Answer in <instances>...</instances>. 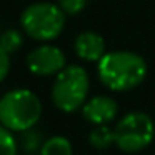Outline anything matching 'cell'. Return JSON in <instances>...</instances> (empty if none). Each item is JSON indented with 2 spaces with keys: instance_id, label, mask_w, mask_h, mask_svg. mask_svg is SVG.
<instances>
[{
  "instance_id": "obj_1",
  "label": "cell",
  "mask_w": 155,
  "mask_h": 155,
  "mask_svg": "<svg viewBox=\"0 0 155 155\" xmlns=\"http://www.w3.org/2000/svg\"><path fill=\"white\" fill-rule=\"evenodd\" d=\"M98 78L114 92H127L140 85L147 77V62L135 52H108L98 60Z\"/></svg>"
},
{
  "instance_id": "obj_2",
  "label": "cell",
  "mask_w": 155,
  "mask_h": 155,
  "mask_svg": "<svg viewBox=\"0 0 155 155\" xmlns=\"http://www.w3.org/2000/svg\"><path fill=\"white\" fill-rule=\"evenodd\" d=\"M42 117V102L28 88H14L0 98V124L12 132L34 128Z\"/></svg>"
},
{
  "instance_id": "obj_3",
  "label": "cell",
  "mask_w": 155,
  "mask_h": 155,
  "mask_svg": "<svg viewBox=\"0 0 155 155\" xmlns=\"http://www.w3.org/2000/svg\"><path fill=\"white\" fill-rule=\"evenodd\" d=\"M90 88L88 74L80 65H65L57 74L52 85V102L65 114L84 107Z\"/></svg>"
},
{
  "instance_id": "obj_4",
  "label": "cell",
  "mask_w": 155,
  "mask_h": 155,
  "mask_svg": "<svg viewBox=\"0 0 155 155\" xmlns=\"http://www.w3.org/2000/svg\"><path fill=\"white\" fill-rule=\"evenodd\" d=\"M20 25L25 34L34 40H54L65 27V12L57 4L35 2L22 12Z\"/></svg>"
},
{
  "instance_id": "obj_5",
  "label": "cell",
  "mask_w": 155,
  "mask_h": 155,
  "mask_svg": "<svg viewBox=\"0 0 155 155\" xmlns=\"http://www.w3.org/2000/svg\"><path fill=\"white\" fill-rule=\"evenodd\" d=\"M115 145L127 153L143 150L155 137V125L150 115L143 112H130L117 122L114 128Z\"/></svg>"
},
{
  "instance_id": "obj_6",
  "label": "cell",
  "mask_w": 155,
  "mask_h": 155,
  "mask_svg": "<svg viewBox=\"0 0 155 155\" xmlns=\"http://www.w3.org/2000/svg\"><path fill=\"white\" fill-rule=\"evenodd\" d=\"M65 55L58 47L50 44H44L34 48L27 55V67L34 75L48 77L57 75L62 68H65Z\"/></svg>"
},
{
  "instance_id": "obj_7",
  "label": "cell",
  "mask_w": 155,
  "mask_h": 155,
  "mask_svg": "<svg viewBox=\"0 0 155 155\" xmlns=\"http://www.w3.org/2000/svg\"><path fill=\"white\" fill-rule=\"evenodd\" d=\"M82 114H84L85 120H88L94 125H108L117 117L118 105L114 98L107 97V95H97L84 104Z\"/></svg>"
},
{
  "instance_id": "obj_8",
  "label": "cell",
  "mask_w": 155,
  "mask_h": 155,
  "mask_svg": "<svg viewBox=\"0 0 155 155\" xmlns=\"http://www.w3.org/2000/svg\"><path fill=\"white\" fill-rule=\"evenodd\" d=\"M74 48H75V54L85 62H98L107 54L104 37L95 34V32H82L75 38Z\"/></svg>"
},
{
  "instance_id": "obj_9",
  "label": "cell",
  "mask_w": 155,
  "mask_h": 155,
  "mask_svg": "<svg viewBox=\"0 0 155 155\" xmlns=\"http://www.w3.org/2000/svg\"><path fill=\"white\" fill-rule=\"evenodd\" d=\"M38 155H72V143L67 137L54 135L44 142Z\"/></svg>"
},
{
  "instance_id": "obj_10",
  "label": "cell",
  "mask_w": 155,
  "mask_h": 155,
  "mask_svg": "<svg viewBox=\"0 0 155 155\" xmlns=\"http://www.w3.org/2000/svg\"><path fill=\"white\" fill-rule=\"evenodd\" d=\"M88 142L97 150H105L112 143H115V135L108 125H95V128L88 135Z\"/></svg>"
},
{
  "instance_id": "obj_11",
  "label": "cell",
  "mask_w": 155,
  "mask_h": 155,
  "mask_svg": "<svg viewBox=\"0 0 155 155\" xmlns=\"http://www.w3.org/2000/svg\"><path fill=\"white\" fill-rule=\"evenodd\" d=\"M24 45V37L18 30L10 28V30H5L4 34L0 35V47L4 48L8 55L18 52Z\"/></svg>"
},
{
  "instance_id": "obj_12",
  "label": "cell",
  "mask_w": 155,
  "mask_h": 155,
  "mask_svg": "<svg viewBox=\"0 0 155 155\" xmlns=\"http://www.w3.org/2000/svg\"><path fill=\"white\" fill-rule=\"evenodd\" d=\"M20 143H22V148H24L27 153H35V152H40L42 145H44L42 134L38 130H34V128L22 132Z\"/></svg>"
},
{
  "instance_id": "obj_13",
  "label": "cell",
  "mask_w": 155,
  "mask_h": 155,
  "mask_svg": "<svg viewBox=\"0 0 155 155\" xmlns=\"http://www.w3.org/2000/svg\"><path fill=\"white\" fill-rule=\"evenodd\" d=\"M18 143L12 130L0 124V155H17Z\"/></svg>"
},
{
  "instance_id": "obj_14",
  "label": "cell",
  "mask_w": 155,
  "mask_h": 155,
  "mask_svg": "<svg viewBox=\"0 0 155 155\" xmlns=\"http://www.w3.org/2000/svg\"><path fill=\"white\" fill-rule=\"evenodd\" d=\"M88 0H58V7L65 12V15H77L87 7Z\"/></svg>"
},
{
  "instance_id": "obj_15",
  "label": "cell",
  "mask_w": 155,
  "mask_h": 155,
  "mask_svg": "<svg viewBox=\"0 0 155 155\" xmlns=\"http://www.w3.org/2000/svg\"><path fill=\"white\" fill-rule=\"evenodd\" d=\"M8 72H10V55L0 47V84L7 78Z\"/></svg>"
}]
</instances>
